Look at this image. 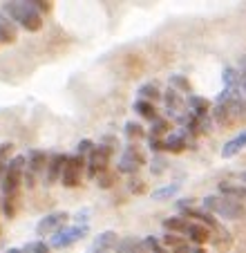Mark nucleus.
<instances>
[{
  "instance_id": "nucleus-24",
  "label": "nucleus",
  "mask_w": 246,
  "mask_h": 253,
  "mask_svg": "<svg viewBox=\"0 0 246 253\" xmlns=\"http://www.w3.org/2000/svg\"><path fill=\"white\" fill-rule=\"evenodd\" d=\"M179 184H168V186H161V188H155L152 191V200L157 202H166V200H172V197L179 193Z\"/></svg>"
},
{
  "instance_id": "nucleus-33",
  "label": "nucleus",
  "mask_w": 246,
  "mask_h": 253,
  "mask_svg": "<svg viewBox=\"0 0 246 253\" xmlns=\"http://www.w3.org/2000/svg\"><path fill=\"white\" fill-rule=\"evenodd\" d=\"M161 244H164V247H172V249H177L179 244H184V240H181L177 233H166L164 238H161Z\"/></svg>"
},
{
  "instance_id": "nucleus-5",
  "label": "nucleus",
  "mask_w": 246,
  "mask_h": 253,
  "mask_svg": "<svg viewBox=\"0 0 246 253\" xmlns=\"http://www.w3.org/2000/svg\"><path fill=\"white\" fill-rule=\"evenodd\" d=\"M87 168V159L81 157V155H72L67 159V166L63 170V177H61V184L65 188H79L81 182H83V172Z\"/></svg>"
},
{
  "instance_id": "nucleus-31",
  "label": "nucleus",
  "mask_w": 246,
  "mask_h": 253,
  "mask_svg": "<svg viewBox=\"0 0 246 253\" xmlns=\"http://www.w3.org/2000/svg\"><path fill=\"white\" fill-rule=\"evenodd\" d=\"M7 168H11V170H16V172H25V168H27V157L16 155V157H11L9 162H7Z\"/></svg>"
},
{
  "instance_id": "nucleus-30",
  "label": "nucleus",
  "mask_w": 246,
  "mask_h": 253,
  "mask_svg": "<svg viewBox=\"0 0 246 253\" xmlns=\"http://www.w3.org/2000/svg\"><path fill=\"white\" fill-rule=\"evenodd\" d=\"M2 215H5L7 220H11L16 215V197H2Z\"/></svg>"
},
{
  "instance_id": "nucleus-7",
  "label": "nucleus",
  "mask_w": 246,
  "mask_h": 253,
  "mask_svg": "<svg viewBox=\"0 0 246 253\" xmlns=\"http://www.w3.org/2000/svg\"><path fill=\"white\" fill-rule=\"evenodd\" d=\"M143 164H146V155H143V150L139 148V146H134V143H130L128 148L123 150L117 168H119L121 175H137L139 168H141Z\"/></svg>"
},
{
  "instance_id": "nucleus-12",
  "label": "nucleus",
  "mask_w": 246,
  "mask_h": 253,
  "mask_svg": "<svg viewBox=\"0 0 246 253\" xmlns=\"http://www.w3.org/2000/svg\"><path fill=\"white\" fill-rule=\"evenodd\" d=\"M20 182H23V172H16L11 168H7L5 177L0 179V191H2V197H16L20 188Z\"/></svg>"
},
{
  "instance_id": "nucleus-3",
  "label": "nucleus",
  "mask_w": 246,
  "mask_h": 253,
  "mask_svg": "<svg viewBox=\"0 0 246 253\" xmlns=\"http://www.w3.org/2000/svg\"><path fill=\"white\" fill-rule=\"evenodd\" d=\"M114 148H110V146H105V143H101V146H96L94 150H92V155L87 157V168H85V175L90 177V179H96L99 175H103V172H108V164H110V157H112Z\"/></svg>"
},
{
  "instance_id": "nucleus-36",
  "label": "nucleus",
  "mask_w": 246,
  "mask_h": 253,
  "mask_svg": "<svg viewBox=\"0 0 246 253\" xmlns=\"http://www.w3.org/2000/svg\"><path fill=\"white\" fill-rule=\"evenodd\" d=\"M49 251H52V247H49L47 242H43V240L32 242V253H49Z\"/></svg>"
},
{
  "instance_id": "nucleus-38",
  "label": "nucleus",
  "mask_w": 246,
  "mask_h": 253,
  "mask_svg": "<svg viewBox=\"0 0 246 253\" xmlns=\"http://www.w3.org/2000/svg\"><path fill=\"white\" fill-rule=\"evenodd\" d=\"M96 182H99V186H101V188H110V186L114 184V177H112V175H108V172H103V175L96 177Z\"/></svg>"
},
{
  "instance_id": "nucleus-4",
  "label": "nucleus",
  "mask_w": 246,
  "mask_h": 253,
  "mask_svg": "<svg viewBox=\"0 0 246 253\" xmlns=\"http://www.w3.org/2000/svg\"><path fill=\"white\" fill-rule=\"evenodd\" d=\"M87 231H90V226H79V224L63 226V229H58L56 233L49 238V247L52 249H67L74 242H79V240L85 238Z\"/></svg>"
},
{
  "instance_id": "nucleus-15",
  "label": "nucleus",
  "mask_w": 246,
  "mask_h": 253,
  "mask_svg": "<svg viewBox=\"0 0 246 253\" xmlns=\"http://www.w3.org/2000/svg\"><path fill=\"white\" fill-rule=\"evenodd\" d=\"M244 148H246V130H244V132H240V134H235L231 141L224 143L222 157L224 159H231V157H235V155L240 153V150H244Z\"/></svg>"
},
{
  "instance_id": "nucleus-37",
  "label": "nucleus",
  "mask_w": 246,
  "mask_h": 253,
  "mask_svg": "<svg viewBox=\"0 0 246 253\" xmlns=\"http://www.w3.org/2000/svg\"><path fill=\"white\" fill-rule=\"evenodd\" d=\"M128 186H130V193H134V195H141V193L146 191V188H143V186H146V184H143L141 179H130V184H128Z\"/></svg>"
},
{
  "instance_id": "nucleus-17",
  "label": "nucleus",
  "mask_w": 246,
  "mask_h": 253,
  "mask_svg": "<svg viewBox=\"0 0 246 253\" xmlns=\"http://www.w3.org/2000/svg\"><path fill=\"white\" fill-rule=\"evenodd\" d=\"M16 39H18V29H16V25L11 23V20H7V18L0 16V43L11 45V43H16Z\"/></svg>"
},
{
  "instance_id": "nucleus-41",
  "label": "nucleus",
  "mask_w": 246,
  "mask_h": 253,
  "mask_svg": "<svg viewBox=\"0 0 246 253\" xmlns=\"http://www.w3.org/2000/svg\"><path fill=\"white\" fill-rule=\"evenodd\" d=\"M190 249H193L190 244H179L177 249H172V253H190Z\"/></svg>"
},
{
  "instance_id": "nucleus-25",
  "label": "nucleus",
  "mask_w": 246,
  "mask_h": 253,
  "mask_svg": "<svg viewBox=\"0 0 246 253\" xmlns=\"http://www.w3.org/2000/svg\"><path fill=\"white\" fill-rule=\"evenodd\" d=\"M123 134H125L130 141H137V139L146 137V130H143V126L137 124V121H128V124L123 126Z\"/></svg>"
},
{
  "instance_id": "nucleus-43",
  "label": "nucleus",
  "mask_w": 246,
  "mask_h": 253,
  "mask_svg": "<svg viewBox=\"0 0 246 253\" xmlns=\"http://www.w3.org/2000/svg\"><path fill=\"white\" fill-rule=\"evenodd\" d=\"M7 253H25V251H23V247H11V249H7Z\"/></svg>"
},
{
  "instance_id": "nucleus-2",
  "label": "nucleus",
  "mask_w": 246,
  "mask_h": 253,
  "mask_svg": "<svg viewBox=\"0 0 246 253\" xmlns=\"http://www.w3.org/2000/svg\"><path fill=\"white\" fill-rule=\"evenodd\" d=\"M202 209L208 211L213 215H219L224 220H242L246 215V209L242 202L233 200V197H224V195H208L202 200Z\"/></svg>"
},
{
  "instance_id": "nucleus-21",
  "label": "nucleus",
  "mask_w": 246,
  "mask_h": 253,
  "mask_svg": "<svg viewBox=\"0 0 246 253\" xmlns=\"http://www.w3.org/2000/svg\"><path fill=\"white\" fill-rule=\"evenodd\" d=\"M222 81H224V90L240 92V72H237L235 67H224Z\"/></svg>"
},
{
  "instance_id": "nucleus-40",
  "label": "nucleus",
  "mask_w": 246,
  "mask_h": 253,
  "mask_svg": "<svg viewBox=\"0 0 246 253\" xmlns=\"http://www.w3.org/2000/svg\"><path fill=\"white\" fill-rule=\"evenodd\" d=\"M9 150H14V146H11V143H2V146H0V162L9 155Z\"/></svg>"
},
{
  "instance_id": "nucleus-28",
  "label": "nucleus",
  "mask_w": 246,
  "mask_h": 253,
  "mask_svg": "<svg viewBox=\"0 0 246 253\" xmlns=\"http://www.w3.org/2000/svg\"><path fill=\"white\" fill-rule=\"evenodd\" d=\"M170 87H172V90H177L179 94H181V92H188V94H190V81L186 77H181V74L170 77Z\"/></svg>"
},
{
  "instance_id": "nucleus-13",
  "label": "nucleus",
  "mask_w": 246,
  "mask_h": 253,
  "mask_svg": "<svg viewBox=\"0 0 246 253\" xmlns=\"http://www.w3.org/2000/svg\"><path fill=\"white\" fill-rule=\"evenodd\" d=\"M186 235H188V240L195 247H202V244H206L210 240V229H206L199 222H190L188 229H186Z\"/></svg>"
},
{
  "instance_id": "nucleus-34",
  "label": "nucleus",
  "mask_w": 246,
  "mask_h": 253,
  "mask_svg": "<svg viewBox=\"0 0 246 253\" xmlns=\"http://www.w3.org/2000/svg\"><path fill=\"white\" fill-rule=\"evenodd\" d=\"M237 72H240V90L246 94V56L240 58V70Z\"/></svg>"
},
{
  "instance_id": "nucleus-18",
  "label": "nucleus",
  "mask_w": 246,
  "mask_h": 253,
  "mask_svg": "<svg viewBox=\"0 0 246 253\" xmlns=\"http://www.w3.org/2000/svg\"><path fill=\"white\" fill-rule=\"evenodd\" d=\"M134 112H137L139 117H143L146 121H155V119H159V112H157V108H155V103H150V101H143V99H137L134 101Z\"/></svg>"
},
{
  "instance_id": "nucleus-29",
  "label": "nucleus",
  "mask_w": 246,
  "mask_h": 253,
  "mask_svg": "<svg viewBox=\"0 0 246 253\" xmlns=\"http://www.w3.org/2000/svg\"><path fill=\"white\" fill-rule=\"evenodd\" d=\"M94 148H96V143L92 141V139H81L79 146H76V155H81V157H90Z\"/></svg>"
},
{
  "instance_id": "nucleus-26",
  "label": "nucleus",
  "mask_w": 246,
  "mask_h": 253,
  "mask_svg": "<svg viewBox=\"0 0 246 253\" xmlns=\"http://www.w3.org/2000/svg\"><path fill=\"white\" fill-rule=\"evenodd\" d=\"M141 247L146 253H166V247H164L161 240L155 238V235H148L146 240H141Z\"/></svg>"
},
{
  "instance_id": "nucleus-44",
  "label": "nucleus",
  "mask_w": 246,
  "mask_h": 253,
  "mask_svg": "<svg viewBox=\"0 0 246 253\" xmlns=\"http://www.w3.org/2000/svg\"><path fill=\"white\" fill-rule=\"evenodd\" d=\"M190 253H206V251H204L202 247H193V249H190Z\"/></svg>"
},
{
  "instance_id": "nucleus-20",
  "label": "nucleus",
  "mask_w": 246,
  "mask_h": 253,
  "mask_svg": "<svg viewBox=\"0 0 246 253\" xmlns=\"http://www.w3.org/2000/svg\"><path fill=\"white\" fill-rule=\"evenodd\" d=\"M164 224V229H166V233H186V229H188L190 222H186V217H181V215H175V217H166V220L161 222Z\"/></svg>"
},
{
  "instance_id": "nucleus-6",
  "label": "nucleus",
  "mask_w": 246,
  "mask_h": 253,
  "mask_svg": "<svg viewBox=\"0 0 246 253\" xmlns=\"http://www.w3.org/2000/svg\"><path fill=\"white\" fill-rule=\"evenodd\" d=\"M47 162H49V155L45 153V150H29L27 168H25V172H23V179L27 182V188L36 186V177L41 175V172H45Z\"/></svg>"
},
{
  "instance_id": "nucleus-42",
  "label": "nucleus",
  "mask_w": 246,
  "mask_h": 253,
  "mask_svg": "<svg viewBox=\"0 0 246 253\" xmlns=\"http://www.w3.org/2000/svg\"><path fill=\"white\" fill-rule=\"evenodd\" d=\"M5 172H7V164H5V162H0V179L5 177Z\"/></svg>"
},
{
  "instance_id": "nucleus-1",
  "label": "nucleus",
  "mask_w": 246,
  "mask_h": 253,
  "mask_svg": "<svg viewBox=\"0 0 246 253\" xmlns=\"http://www.w3.org/2000/svg\"><path fill=\"white\" fill-rule=\"evenodd\" d=\"M0 7H2V11H5L11 20H16V23H18L23 29H27V32H38V29H43V16H41V11L36 9L34 0H29V2L9 0V2H2Z\"/></svg>"
},
{
  "instance_id": "nucleus-10",
  "label": "nucleus",
  "mask_w": 246,
  "mask_h": 253,
  "mask_svg": "<svg viewBox=\"0 0 246 253\" xmlns=\"http://www.w3.org/2000/svg\"><path fill=\"white\" fill-rule=\"evenodd\" d=\"M117 242H119V235L114 231H103V233H99L92 240L85 253H108L110 249L117 247Z\"/></svg>"
},
{
  "instance_id": "nucleus-14",
  "label": "nucleus",
  "mask_w": 246,
  "mask_h": 253,
  "mask_svg": "<svg viewBox=\"0 0 246 253\" xmlns=\"http://www.w3.org/2000/svg\"><path fill=\"white\" fill-rule=\"evenodd\" d=\"M164 103H166V112L170 117H177L179 110L184 108V99H181V94L177 90H172V87H168V90L164 92Z\"/></svg>"
},
{
  "instance_id": "nucleus-19",
  "label": "nucleus",
  "mask_w": 246,
  "mask_h": 253,
  "mask_svg": "<svg viewBox=\"0 0 246 253\" xmlns=\"http://www.w3.org/2000/svg\"><path fill=\"white\" fill-rule=\"evenodd\" d=\"M139 99L150 101V103H155V101H164V92L159 90L157 83H143V85L139 87Z\"/></svg>"
},
{
  "instance_id": "nucleus-22",
  "label": "nucleus",
  "mask_w": 246,
  "mask_h": 253,
  "mask_svg": "<svg viewBox=\"0 0 246 253\" xmlns=\"http://www.w3.org/2000/svg\"><path fill=\"white\" fill-rule=\"evenodd\" d=\"M219 193H222L224 197H233V200H237V202L246 200V186H235V184H231V182L219 184Z\"/></svg>"
},
{
  "instance_id": "nucleus-23",
  "label": "nucleus",
  "mask_w": 246,
  "mask_h": 253,
  "mask_svg": "<svg viewBox=\"0 0 246 253\" xmlns=\"http://www.w3.org/2000/svg\"><path fill=\"white\" fill-rule=\"evenodd\" d=\"M168 132H170V121L164 119V117H159V119L152 121L150 126V132H148V137H155V139H166Z\"/></svg>"
},
{
  "instance_id": "nucleus-27",
  "label": "nucleus",
  "mask_w": 246,
  "mask_h": 253,
  "mask_svg": "<svg viewBox=\"0 0 246 253\" xmlns=\"http://www.w3.org/2000/svg\"><path fill=\"white\" fill-rule=\"evenodd\" d=\"M141 247V242L139 240H134V238H125V240H119L117 242V253H134L137 249Z\"/></svg>"
},
{
  "instance_id": "nucleus-16",
  "label": "nucleus",
  "mask_w": 246,
  "mask_h": 253,
  "mask_svg": "<svg viewBox=\"0 0 246 253\" xmlns=\"http://www.w3.org/2000/svg\"><path fill=\"white\" fill-rule=\"evenodd\" d=\"M186 105H188V110L193 112L197 119H202V117H208V99H204V96H197V94H190L188 99H186Z\"/></svg>"
},
{
  "instance_id": "nucleus-35",
  "label": "nucleus",
  "mask_w": 246,
  "mask_h": 253,
  "mask_svg": "<svg viewBox=\"0 0 246 253\" xmlns=\"http://www.w3.org/2000/svg\"><path fill=\"white\" fill-rule=\"evenodd\" d=\"M148 148H150L155 155H159L161 150H166L164 148V139H155V137H148Z\"/></svg>"
},
{
  "instance_id": "nucleus-45",
  "label": "nucleus",
  "mask_w": 246,
  "mask_h": 253,
  "mask_svg": "<svg viewBox=\"0 0 246 253\" xmlns=\"http://www.w3.org/2000/svg\"><path fill=\"white\" fill-rule=\"evenodd\" d=\"M240 179H242V182L246 184V172H242V175H240Z\"/></svg>"
},
{
  "instance_id": "nucleus-8",
  "label": "nucleus",
  "mask_w": 246,
  "mask_h": 253,
  "mask_svg": "<svg viewBox=\"0 0 246 253\" xmlns=\"http://www.w3.org/2000/svg\"><path fill=\"white\" fill-rule=\"evenodd\" d=\"M67 220H70V213H65V211H58V213L45 215L43 220L36 224V235H38V238H52L58 229H63V226H65Z\"/></svg>"
},
{
  "instance_id": "nucleus-9",
  "label": "nucleus",
  "mask_w": 246,
  "mask_h": 253,
  "mask_svg": "<svg viewBox=\"0 0 246 253\" xmlns=\"http://www.w3.org/2000/svg\"><path fill=\"white\" fill-rule=\"evenodd\" d=\"M67 159H70V155H65V153L49 155L47 168H45V184H47V186H54L56 182H61L63 170H65V166H67Z\"/></svg>"
},
{
  "instance_id": "nucleus-11",
  "label": "nucleus",
  "mask_w": 246,
  "mask_h": 253,
  "mask_svg": "<svg viewBox=\"0 0 246 253\" xmlns=\"http://www.w3.org/2000/svg\"><path fill=\"white\" fill-rule=\"evenodd\" d=\"M164 148L166 153L172 155H179L188 148V132L186 130H177V132H170L166 139H164Z\"/></svg>"
},
{
  "instance_id": "nucleus-32",
  "label": "nucleus",
  "mask_w": 246,
  "mask_h": 253,
  "mask_svg": "<svg viewBox=\"0 0 246 253\" xmlns=\"http://www.w3.org/2000/svg\"><path fill=\"white\" fill-rule=\"evenodd\" d=\"M166 166H168L166 159L161 157V155H155V159L150 162V172L152 175H161V172L166 170Z\"/></svg>"
},
{
  "instance_id": "nucleus-39",
  "label": "nucleus",
  "mask_w": 246,
  "mask_h": 253,
  "mask_svg": "<svg viewBox=\"0 0 246 253\" xmlns=\"http://www.w3.org/2000/svg\"><path fill=\"white\" fill-rule=\"evenodd\" d=\"M34 5H36L38 11H49L52 9V2H47V0H34Z\"/></svg>"
}]
</instances>
